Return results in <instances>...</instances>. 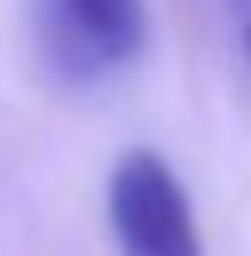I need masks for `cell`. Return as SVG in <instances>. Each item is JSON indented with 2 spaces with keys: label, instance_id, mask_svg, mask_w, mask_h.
<instances>
[{
  "label": "cell",
  "instance_id": "1",
  "mask_svg": "<svg viewBox=\"0 0 251 256\" xmlns=\"http://www.w3.org/2000/svg\"><path fill=\"white\" fill-rule=\"evenodd\" d=\"M109 229L120 256H202L191 196L175 169L148 148L120 153L109 174Z\"/></svg>",
  "mask_w": 251,
  "mask_h": 256
},
{
  "label": "cell",
  "instance_id": "2",
  "mask_svg": "<svg viewBox=\"0 0 251 256\" xmlns=\"http://www.w3.org/2000/svg\"><path fill=\"white\" fill-rule=\"evenodd\" d=\"M55 50L77 71H104L142 50L148 6L142 0H55Z\"/></svg>",
  "mask_w": 251,
  "mask_h": 256
},
{
  "label": "cell",
  "instance_id": "3",
  "mask_svg": "<svg viewBox=\"0 0 251 256\" xmlns=\"http://www.w3.org/2000/svg\"><path fill=\"white\" fill-rule=\"evenodd\" d=\"M246 54H251V28H246Z\"/></svg>",
  "mask_w": 251,
  "mask_h": 256
}]
</instances>
